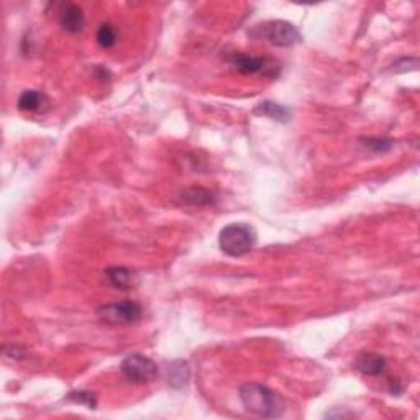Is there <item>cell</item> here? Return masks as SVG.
Segmentation results:
<instances>
[{
	"label": "cell",
	"mask_w": 420,
	"mask_h": 420,
	"mask_svg": "<svg viewBox=\"0 0 420 420\" xmlns=\"http://www.w3.org/2000/svg\"><path fill=\"white\" fill-rule=\"evenodd\" d=\"M238 396L246 411L258 417L278 419L286 411L284 399L263 384L246 383L240 388Z\"/></svg>",
	"instance_id": "obj_1"
},
{
	"label": "cell",
	"mask_w": 420,
	"mask_h": 420,
	"mask_svg": "<svg viewBox=\"0 0 420 420\" xmlns=\"http://www.w3.org/2000/svg\"><path fill=\"white\" fill-rule=\"evenodd\" d=\"M256 241H258L256 230L243 222L229 224L219 234L220 250L231 258H241V256L248 255L255 248Z\"/></svg>",
	"instance_id": "obj_2"
},
{
	"label": "cell",
	"mask_w": 420,
	"mask_h": 420,
	"mask_svg": "<svg viewBox=\"0 0 420 420\" xmlns=\"http://www.w3.org/2000/svg\"><path fill=\"white\" fill-rule=\"evenodd\" d=\"M248 34L253 39L265 42L279 48H291L303 42V34L293 23L284 20H269L260 25H255Z\"/></svg>",
	"instance_id": "obj_3"
},
{
	"label": "cell",
	"mask_w": 420,
	"mask_h": 420,
	"mask_svg": "<svg viewBox=\"0 0 420 420\" xmlns=\"http://www.w3.org/2000/svg\"><path fill=\"white\" fill-rule=\"evenodd\" d=\"M231 66H234L240 74H245V76H255V74H260V76L268 77V79H276L281 74V64L273 58L268 56H246V54H234V56L229 58Z\"/></svg>",
	"instance_id": "obj_4"
},
{
	"label": "cell",
	"mask_w": 420,
	"mask_h": 420,
	"mask_svg": "<svg viewBox=\"0 0 420 420\" xmlns=\"http://www.w3.org/2000/svg\"><path fill=\"white\" fill-rule=\"evenodd\" d=\"M97 317L107 325H133L141 319V305L135 300H120L97 309Z\"/></svg>",
	"instance_id": "obj_5"
},
{
	"label": "cell",
	"mask_w": 420,
	"mask_h": 420,
	"mask_svg": "<svg viewBox=\"0 0 420 420\" xmlns=\"http://www.w3.org/2000/svg\"><path fill=\"white\" fill-rule=\"evenodd\" d=\"M120 371L133 384H150L158 378V364L151 358L135 353L123 359Z\"/></svg>",
	"instance_id": "obj_6"
},
{
	"label": "cell",
	"mask_w": 420,
	"mask_h": 420,
	"mask_svg": "<svg viewBox=\"0 0 420 420\" xmlns=\"http://www.w3.org/2000/svg\"><path fill=\"white\" fill-rule=\"evenodd\" d=\"M355 368L364 376H379V374H384V371H386L388 363L383 355L364 352L359 353L357 359H355Z\"/></svg>",
	"instance_id": "obj_7"
},
{
	"label": "cell",
	"mask_w": 420,
	"mask_h": 420,
	"mask_svg": "<svg viewBox=\"0 0 420 420\" xmlns=\"http://www.w3.org/2000/svg\"><path fill=\"white\" fill-rule=\"evenodd\" d=\"M59 25H61L64 32L79 33L86 27V15H84L79 5L68 4L59 13Z\"/></svg>",
	"instance_id": "obj_8"
},
{
	"label": "cell",
	"mask_w": 420,
	"mask_h": 420,
	"mask_svg": "<svg viewBox=\"0 0 420 420\" xmlns=\"http://www.w3.org/2000/svg\"><path fill=\"white\" fill-rule=\"evenodd\" d=\"M106 279L112 288L120 291H128L135 288L138 283L135 271L125 268V266H112V268L106 269Z\"/></svg>",
	"instance_id": "obj_9"
},
{
	"label": "cell",
	"mask_w": 420,
	"mask_h": 420,
	"mask_svg": "<svg viewBox=\"0 0 420 420\" xmlns=\"http://www.w3.org/2000/svg\"><path fill=\"white\" fill-rule=\"evenodd\" d=\"M179 199L182 204L186 205H194V207H205V205H214L217 197L210 189H205V187H187L181 192Z\"/></svg>",
	"instance_id": "obj_10"
},
{
	"label": "cell",
	"mask_w": 420,
	"mask_h": 420,
	"mask_svg": "<svg viewBox=\"0 0 420 420\" xmlns=\"http://www.w3.org/2000/svg\"><path fill=\"white\" fill-rule=\"evenodd\" d=\"M253 113H256V115L268 117L271 120H276L279 123H288L291 120V117H293V112H291L288 107L281 106V103L273 101L261 102L260 106L255 107Z\"/></svg>",
	"instance_id": "obj_11"
},
{
	"label": "cell",
	"mask_w": 420,
	"mask_h": 420,
	"mask_svg": "<svg viewBox=\"0 0 420 420\" xmlns=\"http://www.w3.org/2000/svg\"><path fill=\"white\" fill-rule=\"evenodd\" d=\"M191 378V369L189 364L182 359H176L170 364V369H167V383H170L171 388L181 389L184 388L187 383H189Z\"/></svg>",
	"instance_id": "obj_12"
},
{
	"label": "cell",
	"mask_w": 420,
	"mask_h": 420,
	"mask_svg": "<svg viewBox=\"0 0 420 420\" xmlns=\"http://www.w3.org/2000/svg\"><path fill=\"white\" fill-rule=\"evenodd\" d=\"M46 101L48 98L44 96V92L30 89V91L22 92V96L18 97L17 106L20 110L23 112H37V110H42V108L46 106Z\"/></svg>",
	"instance_id": "obj_13"
},
{
	"label": "cell",
	"mask_w": 420,
	"mask_h": 420,
	"mask_svg": "<svg viewBox=\"0 0 420 420\" xmlns=\"http://www.w3.org/2000/svg\"><path fill=\"white\" fill-rule=\"evenodd\" d=\"M96 39H97L98 46L103 48V49H108V48L115 46L117 32H115V28H113V25L112 23H102L97 30Z\"/></svg>",
	"instance_id": "obj_14"
},
{
	"label": "cell",
	"mask_w": 420,
	"mask_h": 420,
	"mask_svg": "<svg viewBox=\"0 0 420 420\" xmlns=\"http://www.w3.org/2000/svg\"><path fill=\"white\" fill-rule=\"evenodd\" d=\"M359 143L367 148V150L373 151V153H386L389 150H393L394 141L388 140V138H362Z\"/></svg>",
	"instance_id": "obj_15"
},
{
	"label": "cell",
	"mask_w": 420,
	"mask_h": 420,
	"mask_svg": "<svg viewBox=\"0 0 420 420\" xmlns=\"http://www.w3.org/2000/svg\"><path fill=\"white\" fill-rule=\"evenodd\" d=\"M69 401L76 402V404H84V406L89 409H96L97 406V397L94 393H87V391H72L69 393L68 396Z\"/></svg>",
	"instance_id": "obj_16"
},
{
	"label": "cell",
	"mask_w": 420,
	"mask_h": 420,
	"mask_svg": "<svg viewBox=\"0 0 420 420\" xmlns=\"http://www.w3.org/2000/svg\"><path fill=\"white\" fill-rule=\"evenodd\" d=\"M4 355H5V357L12 358V359H22V358L27 357V352H25V350H22L20 347H17V345H5Z\"/></svg>",
	"instance_id": "obj_17"
}]
</instances>
